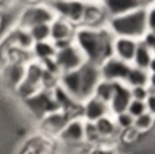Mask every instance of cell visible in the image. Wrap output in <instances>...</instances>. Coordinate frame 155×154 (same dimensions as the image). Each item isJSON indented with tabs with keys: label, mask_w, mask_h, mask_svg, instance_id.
I'll use <instances>...</instances> for the list:
<instances>
[{
	"label": "cell",
	"mask_w": 155,
	"mask_h": 154,
	"mask_svg": "<svg viewBox=\"0 0 155 154\" xmlns=\"http://www.w3.org/2000/svg\"><path fill=\"white\" fill-rule=\"evenodd\" d=\"M152 55H153V54H152V50H150V47H147L142 41H137V47H136V52H134V57H133L131 65L147 70Z\"/></svg>",
	"instance_id": "21"
},
{
	"label": "cell",
	"mask_w": 155,
	"mask_h": 154,
	"mask_svg": "<svg viewBox=\"0 0 155 154\" xmlns=\"http://www.w3.org/2000/svg\"><path fill=\"white\" fill-rule=\"evenodd\" d=\"M149 73H155V55H152V59H150V63L147 67Z\"/></svg>",
	"instance_id": "32"
},
{
	"label": "cell",
	"mask_w": 155,
	"mask_h": 154,
	"mask_svg": "<svg viewBox=\"0 0 155 154\" xmlns=\"http://www.w3.org/2000/svg\"><path fill=\"white\" fill-rule=\"evenodd\" d=\"M105 26L111 31L113 36H123V37H131V39L139 41L147 31L145 7L136 8V10L128 12L124 15L111 16L107 20Z\"/></svg>",
	"instance_id": "2"
},
{
	"label": "cell",
	"mask_w": 155,
	"mask_h": 154,
	"mask_svg": "<svg viewBox=\"0 0 155 154\" xmlns=\"http://www.w3.org/2000/svg\"><path fill=\"white\" fill-rule=\"evenodd\" d=\"M107 20H108V16L105 15L100 3H89V2L86 3V10H84V15H82L81 25L99 28V26H105Z\"/></svg>",
	"instance_id": "16"
},
{
	"label": "cell",
	"mask_w": 155,
	"mask_h": 154,
	"mask_svg": "<svg viewBox=\"0 0 155 154\" xmlns=\"http://www.w3.org/2000/svg\"><path fill=\"white\" fill-rule=\"evenodd\" d=\"M145 23H147V31L155 33V3L145 7Z\"/></svg>",
	"instance_id": "27"
},
{
	"label": "cell",
	"mask_w": 155,
	"mask_h": 154,
	"mask_svg": "<svg viewBox=\"0 0 155 154\" xmlns=\"http://www.w3.org/2000/svg\"><path fill=\"white\" fill-rule=\"evenodd\" d=\"M136 47H137V41L131 39V37H123V36H115L113 39V55L124 62H133Z\"/></svg>",
	"instance_id": "15"
},
{
	"label": "cell",
	"mask_w": 155,
	"mask_h": 154,
	"mask_svg": "<svg viewBox=\"0 0 155 154\" xmlns=\"http://www.w3.org/2000/svg\"><path fill=\"white\" fill-rule=\"evenodd\" d=\"M99 68H100V76L104 80L124 81L126 76H128V71L131 68V63L118 59L116 55H110L99 65Z\"/></svg>",
	"instance_id": "8"
},
{
	"label": "cell",
	"mask_w": 155,
	"mask_h": 154,
	"mask_svg": "<svg viewBox=\"0 0 155 154\" xmlns=\"http://www.w3.org/2000/svg\"><path fill=\"white\" fill-rule=\"evenodd\" d=\"M150 50H152V54L155 55V41H153V44H152V47H150Z\"/></svg>",
	"instance_id": "35"
},
{
	"label": "cell",
	"mask_w": 155,
	"mask_h": 154,
	"mask_svg": "<svg viewBox=\"0 0 155 154\" xmlns=\"http://www.w3.org/2000/svg\"><path fill=\"white\" fill-rule=\"evenodd\" d=\"M73 39H57V41H52L53 47H55V50H60V49H65V47H68L70 44H73Z\"/></svg>",
	"instance_id": "30"
},
{
	"label": "cell",
	"mask_w": 155,
	"mask_h": 154,
	"mask_svg": "<svg viewBox=\"0 0 155 154\" xmlns=\"http://www.w3.org/2000/svg\"><path fill=\"white\" fill-rule=\"evenodd\" d=\"M113 39L115 36L107 26H76L74 44L79 47L86 60L100 65L107 57L113 55Z\"/></svg>",
	"instance_id": "1"
},
{
	"label": "cell",
	"mask_w": 155,
	"mask_h": 154,
	"mask_svg": "<svg viewBox=\"0 0 155 154\" xmlns=\"http://www.w3.org/2000/svg\"><path fill=\"white\" fill-rule=\"evenodd\" d=\"M100 5L104 8L105 15L111 18V16L124 15V13L133 12L136 8H140L142 3H140V0H102Z\"/></svg>",
	"instance_id": "12"
},
{
	"label": "cell",
	"mask_w": 155,
	"mask_h": 154,
	"mask_svg": "<svg viewBox=\"0 0 155 154\" xmlns=\"http://www.w3.org/2000/svg\"><path fill=\"white\" fill-rule=\"evenodd\" d=\"M12 47L13 49H18V50H31V47L34 44L31 34H29L28 29L24 28H16L13 33H12Z\"/></svg>",
	"instance_id": "19"
},
{
	"label": "cell",
	"mask_w": 155,
	"mask_h": 154,
	"mask_svg": "<svg viewBox=\"0 0 155 154\" xmlns=\"http://www.w3.org/2000/svg\"><path fill=\"white\" fill-rule=\"evenodd\" d=\"M147 88H149V91H152V93H155V73H150V75H149V83H147Z\"/></svg>",
	"instance_id": "31"
},
{
	"label": "cell",
	"mask_w": 155,
	"mask_h": 154,
	"mask_svg": "<svg viewBox=\"0 0 155 154\" xmlns=\"http://www.w3.org/2000/svg\"><path fill=\"white\" fill-rule=\"evenodd\" d=\"M55 62L58 65V68L60 71H68V70H74L78 68L82 62H84V55H82V52L79 50V47H78L74 42L70 44L68 47L65 49H60L55 52Z\"/></svg>",
	"instance_id": "9"
},
{
	"label": "cell",
	"mask_w": 155,
	"mask_h": 154,
	"mask_svg": "<svg viewBox=\"0 0 155 154\" xmlns=\"http://www.w3.org/2000/svg\"><path fill=\"white\" fill-rule=\"evenodd\" d=\"M115 91V81H110V80H104L100 78V81L95 84L94 88V96H97L99 99L105 101L107 104H108V101L111 99V94H113Z\"/></svg>",
	"instance_id": "22"
},
{
	"label": "cell",
	"mask_w": 155,
	"mask_h": 154,
	"mask_svg": "<svg viewBox=\"0 0 155 154\" xmlns=\"http://www.w3.org/2000/svg\"><path fill=\"white\" fill-rule=\"evenodd\" d=\"M153 125H155V115H152L147 110L144 114L137 115V117H134V122H133V127L139 132V135L150 132Z\"/></svg>",
	"instance_id": "23"
},
{
	"label": "cell",
	"mask_w": 155,
	"mask_h": 154,
	"mask_svg": "<svg viewBox=\"0 0 155 154\" xmlns=\"http://www.w3.org/2000/svg\"><path fill=\"white\" fill-rule=\"evenodd\" d=\"M31 52H32L34 60L44 62L47 59H53L57 50H55V47H53L52 41L47 39V41H36L31 47Z\"/></svg>",
	"instance_id": "18"
},
{
	"label": "cell",
	"mask_w": 155,
	"mask_h": 154,
	"mask_svg": "<svg viewBox=\"0 0 155 154\" xmlns=\"http://www.w3.org/2000/svg\"><path fill=\"white\" fill-rule=\"evenodd\" d=\"M24 75H26V63L21 60H10V63L3 68V83L15 91L23 81Z\"/></svg>",
	"instance_id": "13"
},
{
	"label": "cell",
	"mask_w": 155,
	"mask_h": 154,
	"mask_svg": "<svg viewBox=\"0 0 155 154\" xmlns=\"http://www.w3.org/2000/svg\"><path fill=\"white\" fill-rule=\"evenodd\" d=\"M149 88L147 86H133L131 88V98L133 99H139V101H145L149 96Z\"/></svg>",
	"instance_id": "28"
},
{
	"label": "cell",
	"mask_w": 155,
	"mask_h": 154,
	"mask_svg": "<svg viewBox=\"0 0 155 154\" xmlns=\"http://www.w3.org/2000/svg\"><path fill=\"white\" fill-rule=\"evenodd\" d=\"M149 70L145 68H139V67L131 65V68L128 71V76H126L124 83L133 88V86H147L149 83Z\"/></svg>",
	"instance_id": "20"
},
{
	"label": "cell",
	"mask_w": 155,
	"mask_h": 154,
	"mask_svg": "<svg viewBox=\"0 0 155 154\" xmlns=\"http://www.w3.org/2000/svg\"><path fill=\"white\" fill-rule=\"evenodd\" d=\"M55 18L52 7L48 3H32L24 8V12L19 16V28L29 29L34 25H41V23H52Z\"/></svg>",
	"instance_id": "5"
},
{
	"label": "cell",
	"mask_w": 155,
	"mask_h": 154,
	"mask_svg": "<svg viewBox=\"0 0 155 154\" xmlns=\"http://www.w3.org/2000/svg\"><path fill=\"white\" fill-rule=\"evenodd\" d=\"M128 112L133 115V117H137V115L140 114H144L145 110V101H139V99H131L129 101V104H128Z\"/></svg>",
	"instance_id": "26"
},
{
	"label": "cell",
	"mask_w": 155,
	"mask_h": 154,
	"mask_svg": "<svg viewBox=\"0 0 155 154\" xmlns=\"http://www.w3.org/2000/svg\"><path fill=\"white\" fill-rule=\"evenodd\" d=\"M140 3H142V7H149L152 3H155V0H140Z\"/></svg>",
	"instance_id": "33"
},
{
	"label": "cell",
	"mask_w": 155,
	"mask_h": 154,
	"mask_svg": "<svg viewBox=\"0 0 155 154\" xmlns=\"http://www.w3.org/2000/svg\"><path fill=\"white\" fill-rule=\"evenodd\" d=\"M86 3L84 0H50L48 5L52 7L55 16H61L74 26H79L82 23Z\"/></svg>",
	"instance_id": "4"
},
{
	"label": "cell",
	"mask_w": 155,
	"mask_h": 154,
	"mask_svg": "<svg viewBox=\"0 0 155 154\" xmlns=\"http://www.w3.org/2000/svg\"><path fill=\"white\" fill-rule=\"evenodd\" d=\"M57 143L61 146H84L86 138H84V118L82 117H71L58 135Z\"/></svg>",
	"instance_id": "6"
},
{
	"label": "cell",
	"mask_w": 155,
	"mask_h": 154,
	"mask_svg": "<svg viewBox=\"0 0 155 154\" xmlns=\"http://www.w3.org/2000/svg\"><path fill=\"white\" fill-rule=\"evenodd\" d=\"M70 114H66L65 110L58 109L53 112L45 114L42 118H39V132L42 135H45L48 138L57 139L58 135L61 133V130L65 128V125L70 120Z\"/></svg>",
	"instance_id": "7"
},
{
	"label": "cell",
	"mask_w": 155,
	"mask_h": 154,
	"mask_svg": "<svg viewBox=\"0 0 155 154\" xmlns=\"http://www.w3.org/2000/svg\"><path fill=\"white\" fill-rule=\"evenodd\" d=\"M23 102L26 104L28 110L37 120L42 118L44 115L48 114V112H53V110L60 109V105H58V102L55 101V98H53V94H52V89H41V91H37L36 94H32L31 98L23 99Z\"/></svg>",
	"instance_id": "3"
},
{
	"label": "cell",
	"mask_w": 155,
	"mask_h": 154,
	"mask_svg": "<svg viewBox=\"0 0 155 154\" xmlns=\"http://www.w3.org/2000/svg\"><path fill=\"white\" fill-rule=\"evenodd\" d=\"M113 118H115V123H116V127H118L120 132L121 130H126V128L133 127V122H134V117L128 112V110H123V112H120V114H115Z\"/></svg>",
	"instance_id": "25"
},
{
	"label": "cell",
	"mask_w": 155,
	"mask_h": 154,
	"mask_svg": "<svg viewBox=\"0 0 155 154\" xmlns=\"http://www.w3.org/2000/svg\"><path fill=\"white\" fill-rule=\"evenodd\" d=\"M76 26L61 16H55L50 23V41L57 39H73Z\"/></svg>",
	"instance_id": "17"
},
{
	"label": "cell",
	"mask_w": 155,
	"mask_h": 154,
	"mask_svg": "<svg viewBox=\"0 0 155 154\" xmlns=\"http://www.w3.org/2000/svg\"><path fill=\"white\" fill-rule=\"evenodd\" d=\"M95 128H97V133H99V138H100V143H108V141H113V139L118 138L120 135V130L115 123V118L111 114H107L104 117L97 118L95 120Z\"/></svg>",
	"instance_id": "14"
},
{
	"label": "cell",
	"mask_w": 155,
	"mask_h": 154,
	"mask_svg": "<svg viewBox=\"0 0 155 154\" xmlns=\"http://www.w3.org/2000/svg\"><path fill=\"white\" fill-rule=\"evenodd\" d=\"M145 109H147V112L155 115V93H152V91L149 93L147 99H145Z\"/></svg>",
	"instance_id": "29"
},
{
	"label": "cell",
	"mask_w": 155,
	"mask_h": 154,
	"mask_svg": "<svg viewBox=\"0 0 155 154\" xmlns=\"http://www.w3.org/2000/svg\"><path fill=\"white\" fill-rule=\"evenodd\" d=\"M84 2H89V3H100L102 0H84Z\"/></svg>",
	"instance_id": "34"
},
{
	"label": "cell",
	"mask_w": 155,
	"mask_h": 154,
	"mask_svg": "<svg viewBox=\"0 0 155 154\" xmlns=\"http://www.w3.org/2000/svg\"><path fill=\"white\" fill-rule=\"evenodd\" d=\"M110 114L108 104L105 101L99 99L97 96H89L87 99H84L81 102V117L89 122H95L97 118L104 117V115Z\"/></svg>",
	"instance_id": "10"
},
{
	"label": "cell",
	"mask_w": 155,
	"mask_h": 154,
	"mask_svg": "<svg viewBox=\"0 0 155 154\" xmlns=\"http://www.w3.org/2000/svg\"><path fill=\"white\" fill-rule=\"evenodd\" d=\"M133 99L131 98V88L124 81H115V91L111 94V99L108 101V109H110V114L115 115V114H120L123 110L128 109V104L129 101Z\"/></svg>",
	"instance_id": "11"
},
{
	"label": "cell",
	"mask_w": 155,
	"mask_h": 154,
	"mask_svg": "<svg viewBox=\"0 0 155 154\" xmlns=\"http://www.w3.org/2000/svg\"><path fill=\"white\" fill-rule=\"evenodd\" d=\"M29 34L32 41H47L50 39V23H41V25H34L29 28Z\"/></svg>",
	"instance_id": "24"
},
{
	"label": "cell",
	"mask_w": 155,
	"mask_h": 154,
	"mask_svg": "<svg viewBox=\"0 0 155 154\" xmlns=\"http://www.w3.org/2000/svg\"><path fill=\"white\" fill-rule=\"evenodd\" d=\"M0 28H2V18H0Z\"/></svg>",
	"instance_id": "36"
}]
</instances>
